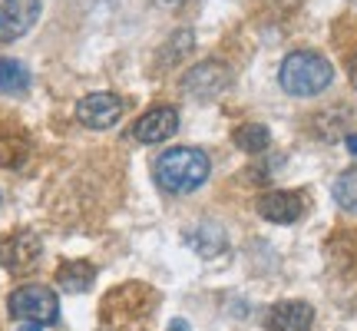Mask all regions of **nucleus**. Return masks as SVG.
<instances>
[{"mask_svg": "<svg viewBox=\"0 0 357 331\" xmlns=\"http://www.w3.org/2000/svg\"><path fill=\"white\" fill-rule=\"evenodd\" d=\"M347 149H351V153H357V133H354V136H347Z\"/></svg>", "mask_w": 357, "mask_h": 331, "instance_id": "22", "label": "nucleus"}, {"mask_svg": "<svg viewBox=\"0 0 357 331\" xmlns=\"http://www.w3.org/2000/svg\"><path fill=\"white\" fill-rule=\"evenodd\" d=\"M334 199H337L341 209L357 212V166L354 169H344V172L337 176V182H334Z\"/></svg>", "mask_w": 357, "mask_h": 331, "instance_id": "17", "label": "nucleus"}, {"mask_svg": "<svg viewBox=\"0 0 357 331\" xmlns=\"http://www.w3.org/2000/svg\"><path fill=\"white\" fill-rule=\"evenodd\" d=\"M314 308L305 302H278L268 311V328L271 331H311Z\"/></svg>", "mask_w": 357, "mask_h": 331, "instance_id": "11", "label": "nucleus"}, {"mask_svg": "<svg viewBox=\"0 0 357 331\" xmlns=\"http://www.w3.org/2000/svg\"><path fill=\"white\" fill-rule=\"evenodd\" d=\"M189 245L199 255H205V258H215V255L225 252L229 239H225V229H222V226H215V222H202V226H195V229L189 232Z\"/></svg>", "mask_w": 357, "mask_h": 331, "instance_id": "12", "label": "nucleus"}, {"mask_svg": "<svg viewBox=\"0 0 357 331\" xmlns=\"http://www.w3.org/2000/svg\"><path fill=\"white\" fill-rule=\"evenodd\" d=\"M30 156V140L17 129H0V166L3 169H13L20 166Z\"/></svg>", "mask_w": 357, "mask_h": 331, "instance_id": "14", "label": "nucleus"}, {"mask_svg": "<svg viewBox=\"0 0 357 331\" xmlns=\"http://www.w3.org/2000/svg\"><path fill=\"white\" fill-rule=\"evenodd\" d=\"M351 83H354V89H357V53H354V60H351Z\"/></svg>", "mask_w": 357, "mask_h": 331, "instance_id": "20", "label": "nucleus"}, {"mask_svg": "<svg viewBox=\"0 0 357 331\" xmlns=\"http://www.w3.org/2000/svg\"><path fill=\"white\" fill-rule=\"evenodd\" d=\"M166 50L169 53H162V64L172 66L178 57H185V53L192 50V30H182V34H176V37L166 43Z\"/></svg>", "mask_w": 357, "mask_h": 331, "instance_id": "18", "label": "nucleus"}, {"mask_svg": "<svg viewBox=\"0 0 357 331\" xmlns=\"http://www.w3.org/2000/svg\"><path fill=\"white\" fill-rule=\"evenodd\" d=\"M10 315L17 321H33V325H53L60 318V298L43 288V285H24L10 295Z\"/></svg>", "mask_w": 357, "mask_h": 331, "instance_id": "4", "label": "nucleus"}, {"mask_svg": "<svg viewBox=\"0 0 357 331\" xmlns=\"http://www.w3.org/2000/svg\"><path fill=\"white\" fill-rule=\"evenodd\" d=\"M169 331H189V325H185V321H172V325H169Z\"/></svg>", "mask_w": 357, "mask_h": 331, "instance_id": "21", "label": "nucleus"}, {"mask_svg": "<svg viewBox=\"0 0 357 331\" xmlns=\"http://www.w3.org/2000/svg\"><path fill=\"white\" fill-rule=\"evenodd\" d=\"M153 305H155V292L149 285L126 281V285H116L113 292L102 298L100 318L109 331H119V328H126V325H132V321L146 318Z\"/></svg>", "mask_w": 357, "mask_h": 331, "instance_id": "3", "label": "nucleus"}, {"mask_svg": "<svg viewBox=\"0 0 357 331\" xmlns=\"http://www.w3.org/2000/svg\"><path fill=\"white\" fill-rule=\"evenodd\" d=\"M26 87H30V70H26L20 60L3 57V60H0V93L17 96V93H26Z\"/></svg>", "mask_w": 357, "mask_h": 331, "instance_id": "15", "label": "nucleus"}, {"mask_svg": "<svg viewBox=\"0 0 357 331\" xmlns=\"http://www.w3.org/2000/svg\"><path fill=\"white\" fill-rule=\"evenodd\" d=\"M96 279V268L89 265V262H63V265L56 268V285L66 288V292H86L89 285Z\"/></svg>", "mask_w": 357, "mask_h": 331, "instance_id": "13", "label": "nucleus"}, {"mask_svg": "<svg viewBox=\"0 0 357 331\" xmlns=\"http://www.w3.org/2000/svg\"><path fill=\"white\" fill-rule=\"evenodd\" d=\"M37 258H40V239L33 232H10L7 239H0V265L13 272V275L33 272Z\"/></svg>", "mask_w": 357, "mask_h": 331, "instance_id": "6", "label": "nucleus"}, {"mask_svg": "<svg viewBox=\"0 0 357 331\" xmlns=\"http://www.w3.org/2000/svg\"><path fill=\"white\" fill-rule=\"evenodd\" d=\"M123 116V100L116 93H89L77 103V119L86 129H109Z\"/></svg>", "mask_w": 357, "mask_h": 331, "instance_id": "7", "label": "nucleus"}, {"mask_svg": "<svg viewBox=\"0 0 357 331\" xmlns=\"http://www.w3.org/2000/svg\"><path fill=\"white\" fill-rule=\"evenodd\" d=\"M258 212L268 222H278V226H288L294 219H301L305 212V199L298 192H265L258 199Z\"/></svg>", "mask_w": 357, "mask_h": 331, "instance_id": "10", "label": "nucleus"}, {"mask_svg": "<svg viewBox=\"0 0 357 331\" xmlns=\"http://www.w3.org/2000/svg\"><path fill=\"white\" fill-rule=\"evenodd\" d=\"M268 142H271V133L261 123H248V126L235 129V146L245 153H261V149H268Z\"/></svg>", "mask_w": 357, "mask_h": 331, "instance_id": "16", "label": "nucleus"}, {"mask_svg": "<svg viewBox=\"0 0 357 331\" xmlns=\"http://www.w3.org/2000/svg\"><path fill=\"white\" fill-rule=\"evenodd\" d=\"M40 0H0V43L20 40L37 24Z\"/></svg>", "mask_w": 357, "mask_h": 331, "instance_id": "8", "label": "nucleus"}, {"mask_svg": "<svg viewBox=\"0 0 357 331\" xmlns=\"http://www.w3.org/2000/svg\"><path fill=\"white\" fill-rule=\"evenodd\" d=\"M20 331H43V325H33V321H20Z\"/></svg>", "mask_w": 357, "mask_h": 331, "instance_id": "19", "label": "nucleus"}, {"mask_svg": "<svg viewBox=\"0 0 357 331\" xmlns=\"http://www.w3.org/2000/svg\"><path fill=\"white\" fill-rule=\"evenodd\" d=\"M231 83V70L229 64L222 60H205V64H195L182 77V93H189L195 100H215L218 93H225Z\"/></svg>", "mask_w": 357, "mask_h": 331, "instance_id": "5", "label": "nucleus"}, {"mask_svg": "<svg viewBox=\"0 0 357 331\" xmlns=\"http://www.w3.org/2000/svg\"><path fill=\"white\" fill-rule=\"evenodd\" d=\"M208 156L195 146H178V149H169L155 159L153 176L159 182V189L176 192V196H185V192H195L208 179Z\"/></svg>", "mask_w": 357, "mask_h": 331, "instance_id": "1", "label": "nucleus"}, {"mask_svg": "<svg viewBox=\"0 0 357 331\" xmlns=\"http://www.w3.org/2000/svg\"><path fill=\"white\" fill-rule=\"evenodd\" d=\"M176 129H178V110H172V106H155V110H149V113H142L139 119H136L132 136L139 142H146V146H153V142L169 140Z\"/></svg>", "mask_w": 357, "mask_h": 331, "instance_id": "9", "label": "nucleus"}, {"mask_svg": "<svg viewBox=\"0 0 357 331\" xmlns=\"http://www.w3.org/2000/svg\"><path fill=\"white\" fill-rule=\"evenodd\" d=\"M278 80H281V89L291 93V96H318L321 89L331 87L334 70L321 53L294 50L284 57V64L278 70Z\"/></svg>", "mask_w": 357, "mask_h": 331, "instance_id": "2", "label": "nucleus"}]
</instances>
